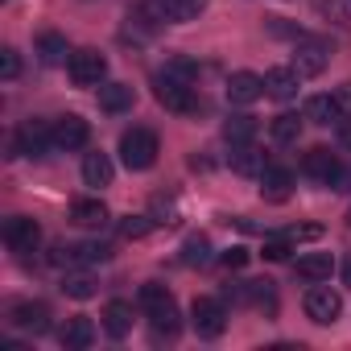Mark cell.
Returning a JSON list of instances; mask_svg holds the SVG:
<instances>
[{"instance_id": "obj_1", "label": "cell", "mask_w": 351, "mask_h": 351, "mask_svg": "<svg viewBox=\"0 0 351 351\" xmlns=\"http://www.w3.org/2000/svg\"><path fill=\"white\" fill-rule=\"evenodd\" d=\"M136 302L145 306V314H149V322H153V330H157V335L173 339V335L182 330V314H178V302H173V293H169L165 285H157V281L141 285Z\"/></svg>"}, {"instance_id": "obj_2", "label": "cell", "mask_w": 351, "mask_h": 351, "mask_svg": "<svg viewBox=\"0 0 351 351\" xmlns=\"http://www.w3.org/2000/svg\"><path fill=\"white\" fill-rule=\"evenodd\" d=\"M120 161L128 169H149L157 161V132L153 128H128L120 136Z\"/></svg>"}, {"instance_id": "obj_3", "label": "cell", "mask_w": 351, "mask_h": 351, "mask_svg": "<svg viewBox=\"0 0 351 351\" xmlns=\"http://www.w3.org/2000/svg\"><path fill=\"white\" fill-rule=\"evenodd\" d=\"M191 326H195L199 339H219V335L228 330V310H223V302H219V298H195V306H191Z\"/></svg>"}, {"instance_id": "obj_4", "label": "cell", "mask_w": 351, "mask_h": 351, "mask_svg": "<svg viewBox=\"0 0 351 351\" xmlns=\"http://www.w3.org/2000/svg\"><path fill=\"white\" fill-rule=\"evenodd\" d=\"M66 75L75 87H104V75H108V58L99 50H75L71 62H66Z\"/></svg>"}, {"instance_id": "obj_5", "label": "cell", "mask_w": 351, "mask_h": 351, "mask_svg": "<svg viewBox=\"0 0 351 351\" xmlns=\"http://www.w3.org/2000/svg\"><path fill=\"white\" fill-rule=\"evenodd\" d=\"M153 95H157V104H161L165 112H178V116L195 112V91H191V83H186V79L157 75V83H153Z\"/></svg>"}, {"instance_id": "obj_6", "label": "cell", "mask_w": 351, "mask_h": 351, "mask_svg": "<svg viewBox=\"0 0 351 351\" xmlns=\"http://www.w3.org/2000/svg\"><path fill=\"white\" fill-rule=\"evenodd\" d=\"M13 149L25 153V157H46L54 149V124H42V120H25L13 136Z\"/></svg>"}, {"instance_id": "obj_7", "label": "cell", "mask_w": 351, "mask_h": 351, "mask_svg": "<svg viewBox=\"0 0 351 351\" xmlns=\"http://www.w3.org/2000/svg\"><path fill=\"white\" fill-rule=\"evenodd\" d=\"M108 256H112L108 244H54L50 265H58V269H75V265H104Z\"/></svg>"}, {"instance_id": "obj_8", "label": "cell", "mask_w": 351, "mask_h": 351, "mask_svg": "<svg viewBox=\"0 0 351 351\" xmlns=\"http://www.w3.org/2000/svg\"><path fill=\"white\" fill-rule=\"evenodd\" d=\"M339 314H343V298H339L330 285H322V281H318V285L306 293V318H310V322H318V326H330Z\"/></svg>"}, {"instance_id": "obj_9", "label": "cell", "mask_w": 351, "mask_h": 351, "mask_svg": "<svg viewBox=\"0 0 351 351\" xmlns=\"http://www.w3.org/2000/svg\"><path fill=\"white\" fill-rule=\"evenodd\" d=\"M326 62H330V50H326L322 42H314V38L293 42V71H298L302 79L322 75V71H326Z\"/></svg>"}, {"instance_id": "obj_10", "label": "cell", "mask_w": 351, "mask_h": 351, "mask_svg": "<svg viewBox=\"0 0 351 351\" xmlns=\"http://www.w3.org/2000/svg\"><path fill=\"white\" fill-rule=\"evenodd\" d=\"M302 169L310 173L314 182H322V186H335L339 173H343V165H339V157H335L330 149H310V153L302 157Z\"/></svg>"}, {"instance_id": "obj_11", "label": "cell", "mask_w": 351, "mask_h": 351, "mask_svg": "<svg viewBox=\"0 0 351 351\" xmlns=\"http://www.w3.org/2000/svg\"><path fill=\"white\" fill-rule=\"evenodd\" d=\"M9 322L17 330H34V335H46L50 330V306L46 302H17L9 310Z\"/></svg>"}, {"instance_id": "obj_12", "label": "cell", "mask_w": 351, "mask_h": 351, "mask_svg": "<svg viewBox=\"0 0 351 351\" xmlns=\"http://www.w3.org/2000/svg\"><path fill=\"white\" fill-rule=\"evenodd\" d=\"M38 240H42V228H38L34 219L13 215V219L5 223V244H9L13 252H34V248H38Z\"/></svg>"}, {"instance_id": "obj_13", "label": "cell", "mask_w": 351, "mask_h": 351, "mask_svg": "<svg viewBox=\"0 0 351 351\" xmlns=\"http://www.w3.org/2000/svg\"><path fill=\"white\" fill-rule=\"evenodd\" d=\"M265 95V75H252V71H236L228 79V104H256Z\"/></svg>"}, {"instance_id": "obj_14", "label": "cell", "mask_w": 351, "mask_h": 351, "mask_svg": "<svg viewBox=\"0 0 351 351\" xmlns=\"http://www.w3.org/2000/svg\"><path fill=\"white\" fill-rule=\"evenodd\" d=\"M87 136H91V128H87V120L83 116H62V120H54V149H83L87 145Z\"/></svg>"}, {"instance_id": "obj_15", "label": "cell", "mask_w": 351, "mask_h": 351, "mask_svg": "<svg viewBox=\"0 0 351 351\" xmlns=\"http://www.w3.org/2000/svg\"><path fill=\"white\" fill-rule=\"evenodd\" d=\"M289 191H293V173L289 169H281V165H265L261 169V195L269 203H285Z\"/></svg>"}, {"instance_id": "obj_16", "label": "cell", "mask_w": 351, "mask_h": 351, "mask_svg": "<svg viewBox=\"0 0 351 351\" xmlns=\"http://www.w3.org/2000/svg\"><path fill=\"white\" fill-rule=\"evenodd\" d=\"M298 87H302V75H298L293 66H273V71H265V95H273V99H293Z\"/></svg>"}, {"instance_id": "obj_17", "label": "cell", "mask_w": 351, "mask_h": 351, "mask_svg": "<svg viewBox=\"0 0 351 351\" xmlns=\"http://www.w3.org/2000/svg\"><path fill=\"white\" fill-rule=\"evenodd\" d=\"M293 273H298L302 281L318 285V281H330L335 261H330V252H306V256H298V261H293Z\"/></svg>"}, {"instance_id": "obj_18", "label": "cell", "mask_w": 351, "mask_h": 351, "mask_svg": "<svg viewBox=\"0 0 351 351\" xmlns=\"http://www.w3.org/2000/svg\"><path fill=\"white\" fill-rule=\"evenodd\" d=\"M302 116H306V120H314V124H343V120H347L335 95H310V99H306V108H302Z\"/></svg>"}, {"instance_id": "obj_19", "label": "cell", "mask_w": 351, "mask_h": 351, "mask_svg": "<svg viewBox=\"0 0 351 351\" xmlns=\"http://www.w3.org/2000/svg\"><path fill=\"white\" fill-rule=\"evenodd\" d=\"M58 339H62L66 351H87V347L95 343V322H91V318H71V322L58 330Z\"/></svg>"}, {"instance_id": "obj_20", "label": "cell", "mask_w": 351, "mask_h": 351, "mask_svg": "<svg viewBox=\"0 0 351 351\" xmlns=\"http://www.w3.org/2000/svg\"><path fill=\"white\" fill-rule=\"evenodd\" d=\"M112 157L108 153H83V182L87 186H112Z\"/></svg>"}, {"instance_id": "obj_21", "label": "cell", "mask_w": 351, "mask_h": 351, "mask_svg": "<svg viewBox=\"0 0 351 351\" xmlns=\"http://www.w3.org/2000/svg\"><path fill=\"white\" fill-rule=\"evenodd\" d=\"M132 99H136V95H132V87H128V83H104V87H99V108H104V112H112V116L128 112V108H132Z\"/></svg>"}, {"instance_id": "obj_22", "label": "cell", "mask_w": 351, "mask_h": 351, "mask_svg": "<svg viewBox=\"0 0 351 351\" xmlns=\"http://www.w3.org/2000/svg\"><path fill=\"white\" fill-rule=\"evenodd\" d=\"M71 219H75L79 228H104V223H108V207H104L99 199H75V203H71Z\"/></svg>"}, {"instance_id": "obj_23", "label": "cell", "mask_w": 351, "mask_h": 351, "mask_svg": "<svg viewBox=\"0 0 351 351\" xmlns=\"http://www.w3.org/2000/svg\"><path fill=\"white\" fill-rule=\"evenodd\" d=\"M104 330H108L112 339H124V335L132 330V306H128V302H108V306H104Z\"/></svg>"}, {"instance_id": "obj_24", "label": "cell", "mask_w": 351, "mask_h": 351, "mask_svg": "<svg viewBox=\"0 0 351 351\" xmlns=\"http://www.w3.org/2000/svg\"><path fill=\"white\" fill-rule=\"evenodd\" d=\"M153 5L165 13V21H195L207 9V0H153Z\"/></svg>"}, {"instance_id": "obj_25", "label": "cell", "mask_w": 351, "mask_h": 351, "mask_svg": "<svg viewBox=\"0 0 351 351\" xmlns=\"http://www.w3.org/2000/svg\"><path fill=\"white\" fill-rule=\"evenodd\" d=\"M240 298L244 302H252L256 310H277V289H273V281H244L240 285Z\"/></svg>"}, {"instance_id": "obj_26", "label": "cell", "mask_w": 351, "mask_h": 351, "mask_svg": "<svg viewBox=\"0 0 351 351\" xmlns=\"http://www.w3.org/2000/svg\"><path fill=\"white\" fill-rule=\"evenodd\" d=\"M302 120H306V116H293V112H281V116H273V124H269L273 141H277V145H293V141L302 136Z\"/></svg>"}, {"instance_id": "obj_27", "label": "cell", "mask_w": 351, "mask_h": 351, "mask_svg": "<svg viewBox=\"0 0 351 351\" xmlns=\"http://www.w3.org/2000/svg\"><path fill=\"white\" fill-rule=\"evenodd\" d=\"M38 58H42L46 66L66 62V38H62V34H42V38H38Z\"/></svg>"}, {"instance_id": "obj_28", "label": "cell", "mask_w": 351, "mask_h": 351, "mask_svg": "<svg viewBox=\"0 0 351 351\" xmlns=\"http://www.w3.org/2000/svg\"><path fill=\"white\" fill-rule=\"evenodd\" d=\"M252 136H256V120L252 116H232L223 124V141L228 145H252Z\"/></svg>"}, {"instance_id": "obj_29", "label": "cell", "mask_w": 351, "mask_h": 351, "mask_svg": "<svg viewBox=\"0 0 351 351\" xmlns=\"http://www.w3.org/2000/svg\"><path fill=\"white\" fill-rule=\"evenodd\" d=\"M232 169L236 173H261L265 169V153H256L252 145H232Z\"/></svg>"}, {"instance_id": "obj_30", "label": "cell", "mask_w": 351, "mask_h": 351, "mask_svg": "<svg viewBox=\"0 0 351 351\" xmlns=\"http://www.w3.org/2000/svg\"><path fill=\"white\" fill-rule=\"evenodd\" d=\"M182 265H186V269L211 265V240H207V236H191V240L182 244Z\"/></svg>"}, {"instance_id": "obj_31", "label": "cell", "mask_w": 351, "mask_h": 351, "mask_svg": "<svg viewBox=\"0 0 351 351\" xmlns=\"http://www.w3.org/2000/svg\"><path fill=\"white\" fill-rule=\"evenodd\" d=\"M62 293H66V298H75V302H87V298L95 293L91 273H66V277H62Z\"/></svg>"}, {"instance_id": "obj_32", "label": "cell", "mask_w": 351, "mask_h": 351, "mask_svg": "<svg viewBox=\"0 0 351 351\" xmlns=\"http://www.w3.org/2000/svg\"><path fill=\"white\" fill-rule=\"evenodd\" d=\"M261 252H265V261H289V252H293V240H289L285 232H281V236H269Z\"/></svg>"}, {"instance_id": "obj_33", "label": "cell", "mask_w": 351, "mask_h": 351, "mask_svg": "<svg viewBox=\"0 0 351 351\" xmlns=\"http://www.w3.org/2000/svg\"><path fill=\"white\" fill-rule=\"evenodd\" d=\"M0 75H5L9 83L21 75V54H17L13 46H5V50H0Z\"/></svg>"}, {"instance_id": "obj_34", "label": "cell", "mask_w": 351, "mask_h": 351, "mask_svg": "<svg viewBox=\"0 0 351 351\" xmlns=\"http://www.w3.org/2000/svg\"><path fill=\"white\" fill-rule=\"evenodd\" d=\"M149 228H153V223H149L145 215H128V219L120 223V236H124V240H141V236H149Z\"/></svg>"}, {"instance_id": "obj_35", "label": "cell", "mask_w": 351, "mask_h": 351, "mask_svg": "<svg viewBox=\"0 0 351 351\" xmlns=\"http://www.w3.org/2000/svg\"><path fill=\"white\" fill-rule=\"evenodd\" d=\"M318 13H322L335 29H347V17H343V5H339V0H318Z\"/></svg>"}, {"instance_id": "obj_36", "label": "cell", "mask_w": 351, "mask_h": 351, "mask_svg": "<svg viewBox=\"0 0 351 351\" xmlns=\"http://www.w3.org/2000/svg\"><path fill=\"white\" fill-rule=\"evenodd\" d=\"M165 75H173V79H186V83H191V79L199 75V66H195L191 58H169V66H165Z\"/></svg>"}, {"instance_id": "obj_37", "label": "cell", "mask_w": 351, "mask_h": 351, "mask_svg": "<svg viewBox=\"0 0 351 351\" xmlns=\"http://www.w3.org/2000/svg\"><path fill=\"white\" fill-rule=\"evenodd\" d=\"M219 265H223V269H244V265H248V248H240V244H236V248H223V252H219Z\"/></svg>"}, {"instance_id": "obj_38", "label": "cell", "mask_w": 351, "mask_h": 351, "mask_svg": "<svg viewBox=\"0 0 351 351\" xmlns=\"http://www.w3.org/2000/svg\"><path fill=\"white\" fill-rule=\"evenodd\" d=\"M335 99H339V108H343V116H351V83H343V87H335Z\"/></svg>"}, {"instance_id": "obj_39", "label": "cell", "mask_w": 351, "mask_h": 351, "mask_svg": "<svg viewBox=\"0 0 351 351\" xmlns=\"http://www.w3.org/2000/svg\"><path fill=\"white\" fill-rule=\"evenodd\" d=\"M339 141H343V149H351V124H339Z\"/></svg>"}, {"instance_id": "obj_40", "label": "cell", "mask_w": 351, "mask_h": 351, "mask_svg": "<svg viewBox=\"0 0 351 351\" xmlns=\"http://www.w3.org/2000/svg\"><path fill=\"white\" fill-rule=\"evenodd\" d=\"M343 285H351V256L343 261Z\"/></svg>"}, {"instance_id": "obj_41", "label": "cell", "mask_w": 351, "mask_h": 351, "mask_svg": "<svg viewBox=\"0 0 351 351\" xmlns=\"http://www.w3.org/2000/svg\"><path fill=\"white\" fill-rule=\"evenodd\" d=\"M347 223H351V211H347Z\"/></svg>"}]
</instances>
